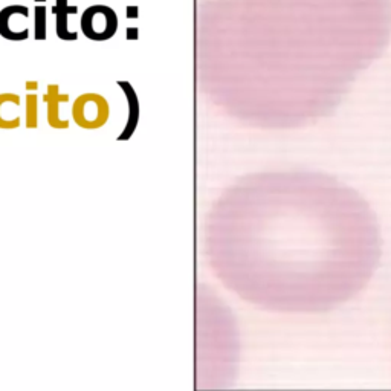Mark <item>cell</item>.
<instances>
[{"label":"cell","mask_w":391,"mask_h":391,"mask_svg":"<svg viewBox=\"0 0 391 391\" xmlns=\"http://www.w3.org/2000/svg\"><path fill=\"white\" fill-rule=\"evenodd\" d=\"M45 101L48 104V124L52 129L63 130L69 129V123L66 120L60 118V104L69 101L67 93H60L58 84H49L48 90L45 93Z\"/></svg>","instance_id":"52a82bcc"},{"label":"cell","mask_w":391,"mask_h":391,"mask_svg":"<svg viewBox=\"0 0 391 391\" xmlns=\"http://www.w3.org/2000/svg\"><path fill=\"white\" fill-rule=\"evenodd\" d=\"M34 38L38 42L46 40V7L37 5L34 8Z\"/></svg>","instance_id":"9c48e42d"},{"label":"cell","mask_w":391,"mask_h":391,"mask_svg":"<svg viewBox=\"0 0 391 391\" xmlns=\"http://www.w3.org/2000/svg\"><path fill=\"white\" fill-rule=\"evenodd\" d=\"M55 16V34L60 40L64 42H75L78 38V32H70L67 29V16L78 14V7L67 5V0H55V5L52 8Z\"/></svg>","instance_id":"ba28073f"},{"label":"cell","mask_w":391,"mask_h":391,"mask_svg":"<svg viewBox=\"0 0 391 391\" xmlns=\"http://www.w3.org/2000/svg\"><path fill=\"white\" fill-rule=\"evenodd\" d=\"M138 32V28H127V40H136Z\"/></svg>","instance_id":"8fae6325"},{"label":"cell","mask_w":391,"mask_h":391,"mask_svg":"<svg viewBox=\"0 0 391 391\" xmlns=\"http://www.w3.org/2000/svg\"><path fill=\"white\" fill-rule=\"evenodd\" d=\"M38 98L35 93H28L26 96V127L37 129L38 126Z\"/></svg>","instance_id":"30bf717a"},{"label":"cell","mask_w":391,"mask_h":391,"mask_svg":"<svg viewBox=\"0 0 391 391\" xmlns=\"http://www.w3.org/2000/svg\"><path fill=\"white\" fill-rule=\"evenodd\" d=\"M118 86L121 87V90L124 92L126 95V100H127V104H129V120H127V124H126V129L123 130V133L118 136V141H129L138 124H139V118H141V104H139V98L133 89V86L129 83V81H118Z\"/></svg>","instance_id":"5b68a950"},{"label":"cell","mask_w":391,"mask_h":391,"mask_svg":"<svg viewBox=\"0 0 391 391\" xmlns=\"http://www.w3.org/2000/svg\"><path fill=\"white\" fill-rule=\"evenodd\" d=\"M127 17L136 19L138 17V7H129L127 8Z\"/></svg>","instance_id":"7c38bea8"},{"label":"cell","mask_w":391,"mask_h":391,"mask_svg":"<svg viewBox=\"0 0 391 391\" xmlns=\"http://www.w3.org/2000/svg\"><path fill=\"white\" fill-rule=\"evenodd\" d=\"M251 112L295 129L330 115L386 48L391 0H251Z\"/></svg>","instance_id":"6da1fadb"},{"label":"cell","mask_w":391,"mask_h":391,"mask_svg":"<svg viewBox=\"0 0 391 391\" xmlns=\"http://www.w3.org/2000/svg\"><path fill=\"white\" fill-rule=\"evenodd\" d=\"M29 10L25 5H10L0 11V37L11 42H23L29 37Z\"/></svg>","instance_id":"277c9868"},{"label":"cell","mask_w":391,"mask_h":391,"mask_svg":"<svg viewBox=\"0 0 391 391\" xmlns=\"http://www.w3.org/2000/svg\"><path fill=\"white\" fill-rule=\"evenodd\" d=\"M35 2H45V0H35Z\"/></svg>","instance_id":"4fadbf2b"},{"label":"cell","mask_w":391,"mask_h":391,"mask_svg":"<svg viewBox=\"0 0 391 391\" xmlns=\"http://www.w3.org/2000/svg\"><path fill=\"white\" fill-rule=\"evenodd\" d=\"M81 32L93 42H106L118 31V16L107 5H92L81 14Z\"/></svg>","instance_id":"3957f363"},{"label":"cell","mask_w":391,"mask_h":391,"mask_svg":"<svg viewBox=\"0 0 391 391\" xmlns=\"http://www.w3.org/2000/svg\"><path fill=\"white\" fill-rule=\"evenodd\" d=\"M110 116V106L107 100L93 92L78 95L72 104L73 123L86 130H96L107 124Z\"/></svg>","instance_id":"7a4b0ae2"},{"label":"cell","mask_w":391,"mask_h":391,"mask_svg":"<svg viewBox=\"0 0 391 391\" xmlns=\"http://www.w3.org/2000/svg\"><path fill=\"white\" fill-rule=\"evenodd\" d=\"M20 127V96L17 93H0V129Z\"/></svg>","instance_id":"8992f818"}]
</instances>
